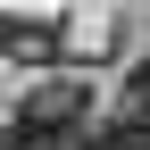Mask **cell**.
I'll use <instances>...</instances> for the list:
<instances>
[{
	"instance_id": "3957f363",
	"label": "cell",
	"mask_w": 150,
	"mask_h": 150,
	"mask_svg": "<svg viewBox=\"0 0 150 150\" xmlns=\"http://www.w3.org/2000/svg\"><path fill=\"white\" fill-rule=\"evenodd\" d=\"M125 117H142V125H150V59L125 75Z\"/></svg>"
},
{
	"instance_id": "5b68a950",
	"label": "cell",
	"mask_w": 150,
	"mask_h": 150,
	"mask_svg": "<svg viewBox=\"0 0 150 150\" xmlns=\"http://www.w3.org/2000/svg\"><path fill=\"white\" fill-rule=\"evenodd\" d=\"M42 150H108L100 134H67V142H42Z\"/></svg>"
},
{
	"instance_id": "6da1fadb",
	"label": "cell",
	"mask_w": 150,
	"mask_h": 150,
	"mask_svg": "<svg viewBox=\"0 0 150 150\" xmlns=\"http://www.w3.org/2000/svg\"><path fill=\"white\" fill-rule=\"evenodd\" d=\"M83 108H92V92H83V83H42L25 108H17V134H25V150L83 134Z\"/></svg>"
},
{
	"instance_id": "7a4b0ae2",
	"label": "cell",
	"mask_w": 150,
	"mask_h": 150,
	"mask_svg": "<svg viewBox=\"0 0 150 150\" xmlns=\"http://www.w3.org/2000/svg\"><path fill=\"white\" fill-rule=\"evenodd\" d=\"M59 50V33H42V25H17V17H0V59H50Z\"/></svg>"
},
{
	"instance_id": "277c9868",
	"label": "cell",
	"mask_w": 150,
	"mask_h": 150,
	"mask_svg": "<svg viewBox=\"0 0 150 150\" xmlns=\"http://www.w3.org/2000/svg\"><path fill=\"white\" fill-rule=\"evenodd\" d=\"M100 142H108V150H150V125H142V117H125V125H108Z\"/></svg>"
},
{
	"instance_id": "8992f818",
	"label": "cell",
	"mask_w": 150,
	"mask_h": 150,
	"mask_svg": "<svg viewBox=\"0 0 150 150\" xmlns=\"http://www.w3.org/2000/svg\"><path fill=\"white\" fill-rule=\"evenodd\" d=\"M0 150H25V134H17V125H0Z\"/></svg>"
}]
</instances>
